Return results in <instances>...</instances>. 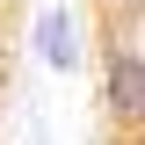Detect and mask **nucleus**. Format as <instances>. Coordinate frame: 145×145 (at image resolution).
I'll return each instance as SVG.
<instances>
[{
    "label": "nucleus",
    "instance_id": "obj_1",
    "mask_svg": "<svg viewBox=\"0 0 145 145\" xmlns=\"http://www.w3.org/2000/svg\"><path fill=\"white\" fill-rule=\"evenodd\" d=\"M94 145H145V0H80Z\"/></svg>",
    "mask_w": 145,
    "mask_h": 145
}]
</instances>
